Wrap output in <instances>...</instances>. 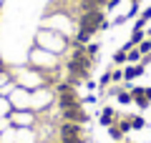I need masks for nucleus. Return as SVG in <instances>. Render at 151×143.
I'll list each match as a JSON object with an SVG mask.
<instances>
[{
  "label": "nucleus",
  "mask_w": 151,
  "mask_h": 143,
  "mask_svg": "<svg viewBox=\"0 0 151 143\" xmlns=\"http://www.w3.org/2000/svg\"><path fill=\"white\" fill-rule=\"evenodd\" d=\"M131 3H139V0H131Z\"/></svg>",
  "instance_id": "6ab92c4d"
},
{
  "label": "nucleus",
  "mask_w": 151,
  "mask_h": 143,
  "mask_svg": "<svg viewBox=\"0 0 151 143\" xmlns=\"http://www.w3.org/2000/svg\"><path fill=\"white\" fill-rule=\"evenodd\" d=\"M116 121H119V118H116V111H113V108H106V111L101 113V126H113Z\"/></svg>",
  "instance_id": "423d86ee"
},
{
  "label": "nucleus",
  "mask_w": 151,
  "mask_h": 143,
  "mask_svg": "<svg viewBox=\"0 0 151 143\" xmlns=\"http://www.w3.org/2000/svg\"><path fill=\"white\" fill-rule=\"evenodd\" d=\"M106 3H108V0H106Z\"/></svg>",
  "instance_id": "aec40b11"
},
{
  "label": "nucleus",
  "mask_w": 151,
  "mask_h": 143,
  "mask_svg": "<svg viewBox=\"0 0 151 143\" xmlns=\"http://www.w3.org/2000/svg\"><path fill=\"white\" fill-rule=\"evenodd\" d=\"M144 40V30H139V28H134V33H131V45H139V43Z\"/></svg>",
  "instance_id": "9d476101"
},
{
  "label": "nucleus",
  "mask_w": 151,
  "mask_h": 143,
  "mask_svg": "<svg viewBox=\"0 0 151 143\" xmlns=\"http://www.w3.org/2000/svg\"><path fill=\"white\" fill-rule=\"evenodd\" d=\"M131 98L139 108H146L149 106V98H146V88H131Z\"/></svg>",
  "instance_id": "39448f33"
},
{
  "label": "nucleus",
  "mask_w": 151,
  "mask_h": 143,
  "mask_svg": "<svg viewBox=\"0 0 151 143\" xmlns=\"http://www.w3.org/2000/svg\"><path fill=\"white\" fill-rule=\"evenodd\" d=\"M149 40H151V30H149Z\"/></svg>",
  "instance_id": "a211bd4d"
},
{
  "label": "nucleus",
  "mask_w": 151,
  "mask_h": 143,
  "mask_svg": "<svg viewBox=\"0 0 151 143\" xmlns=\"http://www.w3.org/2000/svg\"><path fill=\"white\" fill-rule=\"evenodd\" d=\"M111 80H113V83H121V80H124V70H121V68L111 70Z\"/></svg>",
  "instance_id": "4468645a"
},
{
  "label": "nucleus",
  "mask_w": 151,
  "mask_h": 143,
  "mask_svg": "<svg viewBox=\"0 0 151 143\" xmlns=\"http://www.w3.org/2000/svg\"><path fill=\"white\" fill-rule=\"evenodd\" d=\"M60 143H86L83 136H68V138H60Z\"/></svg>",
  "instance_id": "dca6fc26"
},
{
  "label": "nucleus",
  "mask_w": 151,
  "mask_h": 143,
  "mask_svg": "<svg viewBox=\"0 0 151 143\" xmlns=\"http://www.w3.org/2000/svg\"><path fill=\"white\" fill-rule=\"evenodd\" d=\"M81 123H70V121H63L58 128V136L60 138H68V136H81Z\"/></svg>",
  "instance_id": "f03ea898"
},
{
  "label": "nucleus",
  "mask_w": 151,
  "mask_h": 143,
  "mask_svg": "<svg viewBox=\"0 0 151 143\" xmlns=\"http://www.w3.org/2000/svg\"><path fill=\"white\" fill-rule=\"evenodd\" d=\"M108 136H111L113 141H121V138H124L126 133H124V128H121L119 123H113V126H108Z\"/></svg>",
  "instance_id": "0eeeda50"
},
{
  "label": "nucleus",
  "mask_w": 151,
  "mask_h": 143,
  "mask_svg": "<svg viewBox=\"0 0 151 143\" xmlns=\"http://www.w3.org/2000/svg\"><path fill=\"white\" fill-rule=\"evenodd\" d=\"M129 123H131V128H144L146 126V121L141 116H129Z\"/></svg>",
  "instance_id": "9b49d317"
},
{
  "label": "nucleus",
  "mask_w": 151,
  "mask_h": 143,
  "mask_svg": "<svg viewBox=\"0 0 151 143\" xmlns=\"http://www.w3.org/2000/svg\"><path fill=\"white\" fill-rule=\"evenodd\" d=\"M136 48H139V50H141V55L151 53V40H146V38H144V40H141V43H139V45H136Z\"/></svg>",
  "instance_id": "ddd939ff"
},
{
  "label": "nucleus",
  "mask_w": 151,
  "mask_h": 143,
  "mask_svg": "<svg viewBox=\"0 0 151 143\" xmlns=\"http://www.w3.org/2000/svg\"><path fill=\"white\" fill-rule=\"evenodd\" d=\"M111 83H113V80H111V70H106V73L101 75V83H98V85H101V88H106V85H111Z\"/></svg>",
  "instance_id": "2eb2a0df"
},
{
  "label": "nucleus",
  "mask_w": 151,
  "mask_h": 143,
  "mask_svg": "<svg viewBox=\"0 0 151 143\" xmlns=\"http://www.w3.org/2000/svg\"><path fill=\"white\" fill-rule=\"evenodd\" d=\"M63 121H70V123H86V121H88V113H83L81 108H68V111H63Z\"/></svg>",
  "instance_id": "7ed1b4c3"
},
{
  "label": "nucleus",
  "mask_w": 151,
  "mask_h": 143,
  "mask_svg": "<svg viewBox=\"0 0 151 143\" xmlns=\"http://www.w3.org/2000/svg\"><path fill=\"white\" fill-rule=\"evenodd\" d=\"M144 65H141V63H134V65H126V68H124V80H126V83H129V80H134V78H139V75H144Z\"/></svg>",
  "instance_id": "20e7f679"
},
{
  "label": "nucleus",
  "mask_w": 151,
  "mask_h": 143,
  "mask_svg": "<svg viewBox=\"0 0 151 143\" xmlns=\"http://www.w3.org/2000/svg\"><path fill=\"white\" fill-rule=\"evenodd\" d=\"M86 55H88V60H93V58H96V55H98V43H88Z\"/></svg>",
  "instance_id": "f8f14e48"
},
{
  "label": "nucleus",
  "mask_w": 151,
  "mask_h": 143,
  "mask_svg": "<svg viewBox=\"0 0 151 143\" xmlns=\"http://www.w3.org/2000/svg\"><path fill=\"white\" fill-rule=\"evenodd\" d=\"M116 98H119V103H124V106L134 103V98H131V90H119V93H116Z\"/></svg>",
  "instance_id": "1a4fd4ad"
},
{
  "label": "nucleus",
  "mask_w": 151,
  "mask_h": 143,
  "mask_svg": "<svg viewBox=\"0 0 151 143\" xmlns=\"http://www.w3.org/2000/svg\"><path fill=\"white\" fill-rule=\"evenodd\" d=\"M141 58H144V55H141L139 48H131L129 55H126V63H131V65H134V63H141Z\"/></svg>",
  "instance_id": "6e6552de"
},
{
  "label": "nucleus",
  "mask_w": 151,
  "mask_h": 143,
  "mask_svg": "<svg viewBox=\"0 0 151 143\" xmlns=\"http://www.w3.org/2000/svg\"><path fill=\"white\" fill-rule=\"evenodd\" d=\"M146 98H149V103H151V88H146Z\"/></svg>",
  "instance_id": "f3484780"
},
{
  "label": "nucleus",
  "mask_w": 151,
  "mask_h": 143,
  "mask_svg": "<svg viewBox=\"0 0 151 143\" xmlns=\"http://www.w3.org/2000/svg\"><path fill=\"white\" fill-rule=\"evenodd\" d=\"M38 43H40V45H48V48H53L55 53H58L60 48L65 45V40H63V38H60L55 30H43V33H38Z\"/></svg>",
  "instance_id": "f257e3e1"
}]
</instances>
